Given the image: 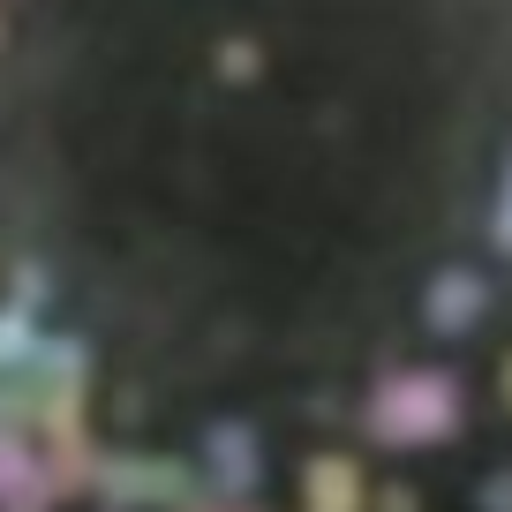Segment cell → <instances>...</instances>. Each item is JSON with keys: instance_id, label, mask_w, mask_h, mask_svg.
<instances>
[{"instance_id": "1", "label": "cell", "mask_w": 512, "mask_h": 512, "mask_svg": "<svg viewBox=\"0 0 512 512\" xmlns=\"http://www.w3.org/2000/svg\"><path fill=\"white\" fill-rule=\"evenodd\" d=\"M0 512H512V0H0Z\"/></svg>"}]
</instances>
